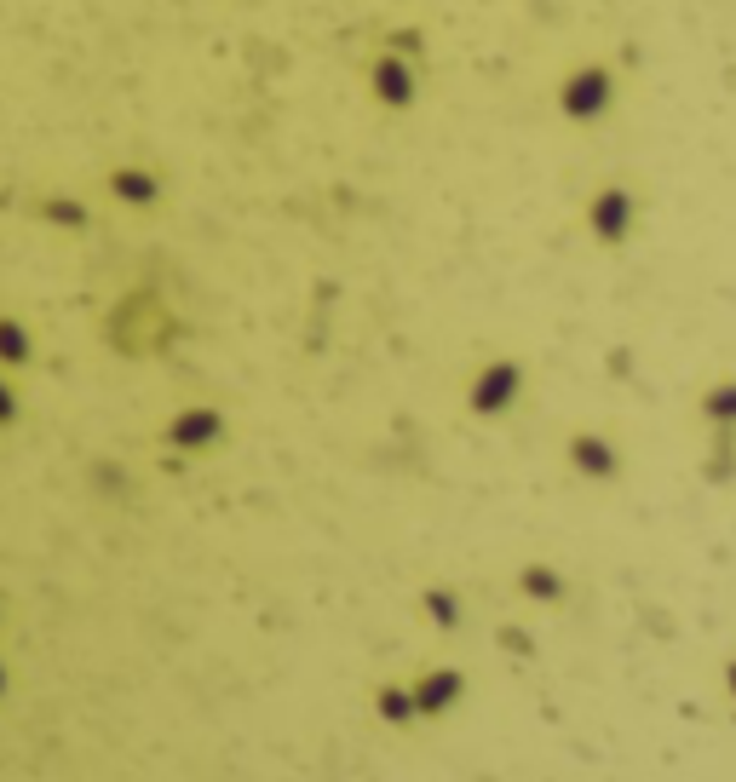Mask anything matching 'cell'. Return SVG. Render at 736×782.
I'll use <instances>...</instances> for the list:
<instances>
[{"mask_svg": "<svg viewBox=\"0 0 736 782\" xmlns=\"http://www.w3.org/2000/svg\"><path fill=\"white\" fill-rule=\"evenodd\" d=\"M230 432V420L219 403H184L161 420V449L167 455H207V449H219Z\"/></svg>", "mask_w": 736, "mask_h": 782, "instance_id": "cell-1", "label": "cell"}, {"mask_svg": "<svg viewBox=\"0 0 736 782\" xmlns=\"http://www.w3.org/2000/svg\"><path fill=\"white\" fill-rule=\"evenodd\" d=\"M363 87L368 98L380 104V110H409L414 98H420V75H414V58H403V52H391V46H380L374 58L363 64Z\"/></svg>", "mask_w": 736, "mask_h": 782, "instance_id": "cell-2", "label": "cell"}, {"mask_svg": "<svg viewBox=\"0 0 736 782\" xmlns=\"http://www.w3.org/2000/svg\"><path fill=\"white\" fill-rule=\"evenodd\" d=\"M104 196L115 207H138V213H150V207L167 202V184H161L156 167H144V161H115L110 173H104Z\"/></svg>", "mask_w": 736, "mask_h": 782, "instance_id": "cell-3", "label": "cell"}, {"mask_svg": "<svg viewBox=\"0 0 736 782\" xmlns=\"http://www.w3.org/2000/svg\"><path fill=\"white\" fill-rule=\"evenodd\" d=\"M409 696H414V713H420V719H443L449 708H460L466 673H460V667H426L409 685Z\"/></svg>", "mask_w": 736, "mask_h": 782, "instance_id": "cell-4", "label": "cell"}, {"mask_svg": "<svg viewBox=\"0 0 736 782\" xmlns=\"http://www.w3.org/2000/svg\"><path fill=\"white\" fill-rule=\"evenodd\" d=\"M512 397H518V363H489L478 380L466 386V409L472 414H501Z\"/></svg>", "mask_w": 736, "mask_h": 782, "instance_id": "cell-5", "label": "cell"}, {"mask_svg": "<svg viewBox=\"0 0 736 782\" xmlns=\"http://www.w3.org/2000/svg\"><path fill=\"white\" fill-rule=\"evenodd\" d=\"M35 219H41L46 230L81 236V230H92V202H87V196H75V190H52V196L35 202Z\"/></svg>", "mask_w": 736, "mask_h": 782, "instance_id": "cell-6", "label": "cell"}, {"mask_svg": "<svg viewBox=\"0 0 736 782\" xmlns=\"http://www.w3.org/2000/svg\"><path fill=\"white\" fill-rule=\"evenodd\" d=\"M35 363V334H29V322L12 317V311H0V368L6 374H18V368Z\"/></svg>", "mask_w": 736, "mask_h": 782, "instance_id": "cell-7", "label": "cell"}, {"mask_svg": "<svg viewBox=\"0 0 736 782\" xmlns=\"http://www.w3.org/2000/svg\"><path fill=\"white\" fill-rule=\"evenodd\" d=\"M368 708H374V719L380 725H414L420 713H414V696L409 685H397V679H386V685H374V696H368Z\"/></svg>", "mask_w": 736, "mask_h": 782, "instance_id": "cell-8", "label": "cell"}, {"mask_svg": "<svg viewBox=\"0 0 736 782\" xmlns=\"http://www.w3.org/2000/svg\"><path fill=\"white\" fill-rule=\"evenodd\" d=\"M420 616L432 621L437 633H455V627H460V593H455V587H443V581L420 587Z\"/></svg>", "mask_w": 736, "mask_h": 782, "instance_id": "cell-9", "label": "cell"}, {"mask_svg": "<svg viewBox=\"0 0 736 782\" xmlns=\"http://www.w3.org/2000/svg\"><path fill=\"white\" fill-rule=\"evenodd\" d=\"M18 414H23V403H18V386H12V374L0 368V432H6V426H18Z\"/></svg>", "mask_w": 736, "mask_h": 782, "instance_id": "cell-10", "label": "cell"}, {"mask_svg": "<svg viewBox=\"0 0 736 782\" xmlns=\"http://www.w3.org/2000/svg\"><path fill=\"white\" fill-rule=\"evenodd\" d=\"M524 593L529 598H558V581H552L541 564H529V570H524Z\"/></svg>", "mask_w": 736, "mask_h": 782, "instance_id": "cell-11", "label": "cell"}, {"mask_svg": "<svg viewBox=\"0 0 736 782\" xmlns=\"http://www.w3.org/2000/svg\"><path fill=\"white\" fill-rule=\"evenodd\" d=\"M386 46L409 58V52H420V46H426V35H420V29H386Z\"/></svg>", "mask_w": 736, "mask_h": 782, "instance_id": "cell-12", "label": "cell"}, {"mask_svg": "<svg viewBox=\"0 0 736 782\" xmlns=\"http://www.w3.org/2000/svg\"><path fill=\"white\" fill-rule=\"evenodd\" d=\"M6 690H12V667L0 662V696H6Z\"/></svg>", "mask_w": 736, "mask_h": 782, "instance_id": "cell-13", "label": "cell"}, {"mask_svg": "<svg viewBox=\"0 0 736 782\" xmlns=\"http://www.w3.org/2000/svg\"><path fill=\"white\" fill-rule=\"evenodd\" d=\"M0 621H6V616H0Z\"/></svg>", "mask_w": 736, "mask_h": 782, "instance_id": "cell-14", "label": "cell"}]
</instances>
